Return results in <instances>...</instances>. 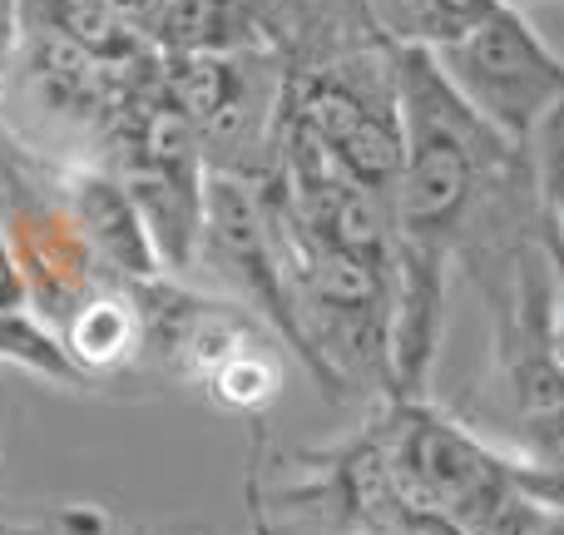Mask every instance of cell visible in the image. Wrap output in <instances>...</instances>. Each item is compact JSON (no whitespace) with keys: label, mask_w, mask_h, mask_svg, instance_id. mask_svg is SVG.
<instances>
[{"label":"cell","mask_w":564,"mask_h":535,"mask_svg":"<svg viewBox=\"0 0 564 535\" xmlns=\"http://www.w3.org/2000/svg\"><path fill=\"white\" fill-rule=\"evenodd\" d=\"M391 75L401 109V174L391 194V258H397L391 367H397V397H426L456 268L486 208L530 174V149L500 139L456 95L436 50L391 45Z\"/></svg>","instance_id":"1"},{"label":"cell","mask_w":564,"mask_h":535,"mask_svg":"<svg viewBox=\"0 0 564 535\" xmlns=\"http://www.w3.org/2000/svg\"><path fill=\"white\" fill-rule=\"evenodd\" d=\"M144 322V352L159 357L184 387H198L228 411L258 417L282 392L278 332L238 298H208L174 272L129 282Z\"/></svg>","instance_id":"2"},{"label":"cell","mask_w":564,"mask_h":535,"mask_svg":"<svg viewBox=\"0 0 564 535\" xmlns=\"http://www.w3.org/2000/svg\"><path fill=\"white\" fill-rule=\"evenodd\" d=\"M387 477L411 516L441 535H506L516 516V477L460 421L441 417L426 397H381L371 421Z\"/></svg>","instance_id":"3"},{"label":"cell","mask_w":564,"mask_h":535,"mask_svg":"<svg viewBox=\"0 0 564 535\" xmlns=\"http://www.w3.org/2000/svg\"><path fill=\"white\" fill-rule=\"evenodd\" d=\"M436 60L456 95L516 149H535L540 129L564 109V55L520 6H496Z\"/></svg>","instance_id":"4"},{"label":"cell","mask_w":564,"mask_h":535,"mask_svg":"<svg viewBox=\"0 0 564 535\" xmlns=\"http://www.w3.org/2000/svg\"><path fill=\"white\" fill-rule=\"evenodd\" d=\"M198 264L214 268L218 278L238 292V302L253 308L258 318L278 332V342L312 372V382L322 387V367H317V357H312V347H307V332H302L297 302H292V282H288V268H282L278 238H273V218H268V204H263L258 179L208 169Z\"/></svg>","instance_id":"5"},{"label":"cell","mask_w":564,"mask_h":535,"mask_svg":"<svg viewBox=\"0 0 564 535\" xmlns=\"http://www.w3.org/2000/svg\"><path fill=\"white\" fill-rule=\"evenodd\" d=\"M59 204H65L75 234L85 238V248L95 254V264L129 288V282H149L164 278V258H159L154 238L144 228V214H139L134 194L124 189V179L109 174V169L79 164V169H59L55 174Z\"/></svg>","instance_id":"6"},{"label":"cell","mask_w":564,"mask_h":535,"mask_svg":"<svg viewBox=\"0 0 564 535\" xmlns=\"http://www.w3.org/2000/svg\"><path fill=\"white\" fill-rule=\"evenodd\" d=\"M59 342H65L69 362H75L85 377H99V372H119L144 352V322H139V308L129 298V288H95L85 302L65 312L59 322Z\"/></svg>","instance_id":"7"},{"label":"cell","mask_w":564,"mask_h":535,"mask_svg":"<svg viewBox=\"0 0 564 535\" xmlns=\"http://www.w3.org/2000/svg\"><path fill=\"white\" fill-rule=\"evenodd\" d=\"M387 45L446 50L506 0H361Z\"/></svg>","instance_id":"8"},{"label":"cell","mask_w":564,"mask_h":535,"mask_svg":"<svg viewBox=\"0 0 564 535\" xmlns=\"http://www.w3.org/2000/svg\"><path fill=\"white\" fill-rule=\"evenodd\" d=\"M0 535H144L129 531L124 521H115L105 506H59V511H40V516H15L0 521Z\"/></svg>","instance_id":"9"},{"label":"cell","mask_w":564,"mask_h":535,"mask_svg":"<svg viewBox=\"0 0 564 535\" xmlns=\"http://www.w3.org/2000/svg\"><path fill=\"white\" fill-rule=\"evenodd\" d=\"M79 6H89L95 15L115 20V25H124V30H134V35L149 40V30L159 25V15H164L169 0H79Z\"/></svg>","instance_id":"10"},{"label":"cell","mask_w":564,"mask_h":535,"mask_svg":"<svg viewBox=\"0 0 564 535\" xmlns=\"http://www.w3.org/2000/svg\"><path fill=\"white\" fill-rule=\"evenodd\" d=\"M15 50H20V0H0V109H6Z\"/></svg>","instance_id":"11"},{"label":"cell","mask_w":564,"mask_h":535,"mask_svg":"<svg viewBox=\"0 0 564 535\" xmlns=\"http://www.w3.org/2000/svg\"><path fill=\"white\" fill-rule=\"evenodd\" d=\"M506 6H520V10H525V6H564V0H506Z\"/></svg>","instance_id":"12"}]
</instances>
